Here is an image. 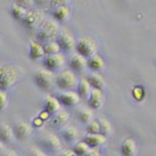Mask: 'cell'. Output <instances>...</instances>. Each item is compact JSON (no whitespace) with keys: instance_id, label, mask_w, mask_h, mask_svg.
Segmentation results:
<instances>
[{"instance_id":"1","label":"cell","mask_w":156,"mask_h":156,"mask_svg":"<svg viewBox=\"0 0 156 156\" xmlns=\"http://www.w3.org/2000/svg\"><path fill=\"white\" fill-rule=\"evenodd\" d=\"M21 68L14 63H6L0 67V90L12 88L21 80Z\"/></svg>"},{"instance_id":"2","label":"cell","mask_w":156,"mask_h":156,"mask_svg":"<svg viewBox=\"0 0 156 156\" xmlns=\"http://www.w3.org/2000/svg\"><path fill=\"white\" fill-rule=\"evenodd\" d=\"M60 24L54 19H45L40 27H38L37 38L40 43L56 41L60 32Z\"/></svg>"},{"instance_id":"3","label":"cell","mask_w":156,"mask_h":156,"mask_svg":"<svg viewBox=\"0 0 156 156\" xmlns=\"http://www.w3.org/2000/svg\"><path fill=\"white\" fill-rule=\"evenodd\" d=\"M46 13L41 8H31L28 10L22 19V23L26 27L29 29H35L40 27V24L45 21Z\"/></svg>"},{"instance_id":"4","label":"cell","mask_w":156,"mask_h":156,"mask_svg":"<svg viewBox=\"0 0 156 156\" xmlns=\"http://www.w3.org/2000/svg\"><path fill=\"white\" fill-rule=\"evenodd\" d=\"M75 49L79 55L88 58L97 54L98 44L95 39L91 36H82L76 41Z\"/></svg>"},{"instance_id":"5","label":"cell","mask_w":156,"mask_h":156,"mask_svg":"<svg viewBox=\"0 0 156 156\" xmlns=\"http://www.w3.org/2000/svg\"><path fill=\"white\" fill-rule=\"evenodd\" d=\"M34 79L39 88L43 90H50L55 84L56 75L54 71L46 69V68H40L36 71Z\"/></svg>"},{"instance_id":"6","label":"cell","mask_w":156,"mask_h":156,"mask_svg":"<svg viewBox=\"0 0 156 156\" xmlns=\"http://www.w3.org/2000/svg\"><path fill=\"white\" fill-rule=\"evenodd\" d=\"M56 84L61 90H71L73 87L77 85V77L74 71L70 69H65L61 71L60 74L56 77Z\"/></svg>"},{"instance_id":"7","label":"cell","mask_w":156,"mask_h":156,"mask_svg":"<svg viewBox=\"0 0 156 156\" xmlns=\"http://www.w3.org/2000/svg\"><path fill=\"white\" fill-rule=\"evenodd\" d=\"M57 43L60 46L61 50L69 52L75 49L76 40L73 33L67 27H62L60 29L58 35L57 37Z\"/></svg>"},{"instance_id":"8","label":"cell","mask_w":156,"mask_h":156,"mask_svg":"<svg viewBox=\"0 0 156 156\" xmlns=\"http://www.w3.org/2000/svg\"><path fill=\"white\" fill-rule=\"evenodd\" d=\"M40 146L41 149L45 152H57V151L62 149V143L58 136L55 134L47 133L40 140Z\"/></svg>"},{"instance_id":"9","label":"cell","mask_w":156,"mask_h":156,"mask_svg":"<svg viewBox=\"0 0 156 156\" xmlns=\"http://www.w3.org/2000/svg\"><path fill=\"white\" fill-rule=\"evenodd\" d=\"M66 58L61 53L55 54V55L48 56L45 61H44V66H45L46 69H49L51 71L58 70L65 66Z\"/></svg>"},{"instance_id":"10","label":"cell","mask_w":156,"mask_h":156,"mask_svg":"<svg viewBox=\"0 0 156 156\" xmlns=\"http://www.w3.org/2000/svg\"><path fill=\"white\" fill-rule=\"evenodd\" d=\"M80 100L81 98L78 95V93L73 90L63 91L62 93H61L58 98V101H60V104H62L66 106L76 105L77 104H79Z\"/></svg>"},{"instance_id":"11","label":"cell","mask_w":156,"mask_h":156,"mask_svg":"<svg viewBox=\"0 0 156 156\" xmlns=\"http://www.w3.org/2000/svg\"><path fill=\"white\" fill-rule=\"evenodd\" d=\"M88 98V104L93 109H99L104 104V93L101 89L93 88Z\"/></svg>"},{"instance_id":"12","label":"cell","mask_w":156,"mask_h":156,"mask_svg":"<svg viewBox=\"0 0 156 156\" xmlns=\"http://www.w3.org/2000/svg\"><path fill=\"white\" fill-rule=\"evenodd\" d=\"M138 151V145L134 138H126L121 144V152L123 156H135Z\"/></svg>"},{"instance_id":"13","label":"cell","mask_w":156,"mask_h":156,"mask_svg":"<svg viewBox=\"0 0 156 156\" xmlns=\"http://www.w3.org/2000/svg\"><path fill=\"white\" fill-rule=\"evenodd\" d=\"M70 14H71V9L67 5V3H66L54 10L53 17H54V20L57 21L58 23V22L63 23V22H66L67 20L69 19Z\"/></svg>"},{"instance_id":"14","label":"cell","mask_w":156,"mask_h":156,"mask_svg":"<svg viewBox=\"0 0 156 156\" xmlns=\"http://www.w3.org/2000/svg\"><path fill=\"white\" fill-rule=\"evenodd\" d=\"M68 119H69V113L66 110H60L51 117L49 125L53 128H58V127L66 124Z\"/></svg>"},{"instance_id":"15","label":"cell","mask_w":156,"mask_h":156,"mask_svg":"<svg viewBox=\"0 0 156 156\" xmlns=\"http://www.w3.org/2000/svg\"><path fill=\"white\" fill-rule=\"evenodd\" d=\"M84 141L90 147H100L106 144L107 138L106 136L101 134H88Z\"/></svg>"},{"instance_id":"16","label":"cell","mask_w":156,"mask_h":156,"mask_svg":"<svg viewBox=\"0 0 156 156\" xmlns=\"http://www.w3.org/2000/svg\"><path fill=\"white\" fill-rule=\"evenodd\" d=\"M14 134L16 135V136L19 140H23L27 139V136L31 134L32 128L27 122H19L16 124L14 129Z\"/></svg>"},{"instance_id":"17","label":"cell","mask_w":156,"mask_h":156,"mask_svg":"<svg viewBox=\"0 0 156 156\" xmlns=\"http://www.w3.org/2000/svg\"><path fill=\"white\" fill-rule=\"evenodd\" d=\"M69 66L71 67L72 71H78L81 72L87 67V58L85 57H83L79 54L74 55L69 61Z\"/></svg>"},{"instance_id":"18","label":"cell","mask_w":156,"mask_h":156,"mask_svg":"<svg viewBox=\"0 0 156 156\" xmlns=\"http://www.w3.org/2000/svg\"><path fill=\"white\" fill-rule=\"evenodd\" d=\"M87 66L91 69L98 71L105 67V60L101 56L95 54L94 56L87 58Z\"/></svg>"},{"instance_id":"19","label":"cell","mask_w":156,"mask_h":156,"mask_svg":"<svg viewBox=\"0 0 156 156\" xmlns=\"http://www.w3.org/2000/svg\"><path fill=\"white\" fill-rule=\"evenodd\" d=\"M87 81L89 82L91 87L96 88V89H101L105 85V78L99 72L94 71L90 73L88 77L86 78Z\"/></svg>"},{"instance_id":"20","label":"cell","mask_w":156,"mask_h":156,"mask_svg":"<svg viewBox=\"0 0 156 156\" xmlns=\"http://www.w3.org/2000/svg\"><path fill=\"white\" fill-rule=\"evenodd\" d=\"M45 56L43 45L39 41H32L30 44V50H29V58L31 60H37Z\"/></svg>"},{"instance_id":"21","label":"cell","mask_w":156,"mask_h":156,"mask_svg":"<svg viewBox=\"0 0 156 156\" xmlns=\"http://www.w3.org/2000/svg\"><path fill=\"white\" fill-rule=\"evenodd\" d=\"M49 114H55L56 112L61 110V104L60 101H58L57 98L49 96L46 99V102H45V109Z\"/></svg>"},{"instance_id":"22","label":"cell","mask_w":156,"mask_h":156,"mask_svg":"<svg viewBox=\"0 0 156 156\" xmlns=\"http://www.w3.org/2000/svg\"><path fill=\"white\" fill-rule=\"evenodd\" d=\"M92 87L90 86L89 82L87 81L86 78H82L79 81V84H78V95L80 96V98H88L91 93Z\"/></svg>"},{"instance_id":"23","label":"cell","mask_w":156,"mask_h":156,"mask_svg":"<svg viewBox=\"0 0 156 156\" xmlns=\"http://www.w3.org/2000/svg\"><path fill=\"white\" fill-rule=\"evenodd\" d=\"M13 129L7 124H2L0 126V141L7 143L13 136Z\"/></svg>"},{"instance_id":"24","label":"cell","mask_w":156,"mask_h":156,"mask_svg":"<svg viewBox=\"0 0 156 156\" xmlns=\"http://www.w3.org/2000/svg\"><path fill=\"white\" fill-rule=\"evenodd\" d=\"M44 52H45V55H55V54L60 53L61 48L58 46V44L57 41H51V42H47L43 45Z\"/></svg>"},{"instance_id":"25","label":"cell","mask_w":156,"mask_h":156,"mask_svg":"<svg viewBox=\"0 0 156 156\" xmlns=\"http://www.w3.org/2000/svg\"><path fill=\"white\" fill-rule=\"evenodd\" d=\"M62 134L63 136V138H65V140H66L67 141H72V140H76L78 132L75 127L69 126V127H66V128L63 129Z\"/></svg>"},{"instance_id":"26","label":"cell","mask_w":156,"mask_h":156,"mask_svg":"<svg viewBox=\"0 0 156 156\" xmlns=\"http://www.w3.org/2000/svg\"><path fill=\"white\" fill-rule=\"evenodd\" d=\"M98 122H99V124H100V129H101V135H108L110 134L111 132H112V126L110 124V122L104 118V117H100V118H98L97 119Z\"/></svg>"},{"instance_id":"27","label":"cell","mask_w":156,"mask_h":156,"mask_svg":"<svg viewBox=\"0 0 156 156\" xmlns=\"http://www.w3.org/2000/svg\"><path fill=\"white\" fill-rule=\"evenodd\" d=\"M132 96L138 101H141L145 97V90L141 85H135L132 87Z\"/></svg>"},{"instance_id":"28","label":"cell","mask_w":156,"mask_h":156,"mask_svg":"<svg viewBox=\"0 0 156 156\" xmlns=\"http://www.w3.org/2000/svg\"><path fill=\"white\" fill-rule=\"evenodd\" d=\"M11 13H12V16L15 19L22 20L27 13V10H26L21 6H19V5H17L16 3H14L11 7Z\"/></svg>"},{"instance_id":"29","label":"cell","mask_w":156,"mask_h":156,"mask_svg":"<svg viewBox=\"0 0 156 156\" xmlns=\"http://www.w3.org/2000/svg\"><path fill=\"white\" fill-rule=\"evenodd\" d=\"M89 148H90V146L88 145L84 140L78 141L74 145V147H73V152L76 154V156H84L87 151L89 150Z\"/></svg>"},{"instance_id":"30","label":"cell","mask_w":156,"mask_h":156,"mask_svg":"<svg viewBox=\"0 0 156 156\" xmlns=\"http://www.w3.org/2000/svg\"><path fill=\"white\" fill-rule=\"evenodd\" d=\"M93 117H94V113L90 108H84L79 112V119L84 124H89L93 120Z\"/></svg>"},{"instance_id":"31","label":"cell","mask_w":156,"mask_h":156,"mask_svg":"<svg viewBox=\"0 0 156 156\" xmlns=\"http://www.w3.org/2000/svg\"><path fill=\"white\" fill-rule=\"evenodd\" d=\"M87 132L88 134H101L100 124L98 120H92L87 126Z\"/></svg>"},{"instance_id":"32","label":"cell","mask_w":156,"mask_h":156,"mask_svg":"<svg viewBox=\"0 0 156 156\" xmlns=\"http://www.w3.org/2000/svg\"><path fill=\"white\" fill-rule=\"evenodd\" d=\"M8 105V94L5 90H0V111L5 109Z\"/></svg>"},{"instance_id":"33","label":"cell","mask_w":156,"mask_h":156,"mask_svg":"<svg viewBox=\"0 0 156 156\" xmlns=\"http://www.w3.org/2000/svg\"><path fill=\"white\" fill-rule=\"evenodd\" d=\"M27 156H48V155L45 151L42 150L41 148L36 147V146H32V147H30V149L28 150Z\"/></svg>"},{"instance_id":"34","label":"cell","mask_w":156,"mask_h":156,"mask_svg":"<svg viewBox=\"0 0 156 156\" xmlns=\"http://www.w3.org/2000/svg\"><path fill=\"white\" fill-rule=\"evenodd\" d=\"M84 156H101L100 147H90Z\"/></svg>"},{"instance_id":"35","label":"cell","mask_w":156,"mask_h":156,"mask_svg":"<svg viewBox=\"0 0 156 156\" xmlns=\"http://www.w3.org/2000/svg\"><path fill=\"white\" fill-rule=\"evenodd\" d=\"M17 5H19V6H21L23 8H24L26 10H30V8L33 6V2L32 1H27V0H23V1H17L15 2Z\"/></svg>"},{"instance_id":"36","label":"cell","mask_w":156,"mask_h":156,"mask_svg":"<svg viewBox=\"0 0 156 156\" xmlns=\"http://www.w3.org/2000/svg\"><path fill=\"white\" fill-rule=\"evenodd\" d=\"M67 3L66 1H50L49 2V5H50V7L53 8V9H57L60 6H62V5Z\"/></svg>"},{"instance_id":"37","label":"cell","mask_w":156,"mask_h":156,"mask_svg":"<svg viewBox=\"0 0 156 156\" xmlns=\"http://www.w3.org/2000/svg\"><path fill=\"white\" fill-rule=\"evenodd\" d=\"M58 156H76V154L73 152V150H70V149H66L62 151V152L58 154Z\"/></svg>"},{"instance_id":"38","label":"cell","mask_w":156,"mask_h":156,"mask_svg":"<svg viewBox=\"0 0 156 156\" xmlns=\"http://www.w3.org/2000/svg\"><path fill=\"white\" fill-rule=\"evenodd\" d=\"M44 124V121L42 119H40L39 117H36V118H34L33 121H32V125L34 127H42Z\"/></svg>"},{"instance_id":"39","label":"cell","mask_w":156,"mask_h":156,"mask_svg":"<svg viewBox=\"0 0 156 156\" xmlns=\"http://www.w3.org/2000/svg\"><path fill=\"white\" fill-rule=\"evenodd\" d=\"M39 118L40 119H42L43 121H45V120H48L49 118H50V114L48 113V112L46 111V110H43L40 114H39Z\"/></svg>"},{"instance_id":"40","label":"cell","mask_w":156,"mask_h":156,"mask_svg":"<svg viewBox=\"0 0 156 156\" xmlns=\"http://www.w3.org/2000/svg\"><path fill=\"white\" fill-rule=\"evenodd\" d=\"M4 156H18V155L14 150H9V151H7L6 153H5Z\"/></svg>"},{"instance_id":"41","label":"cell","mask_w":156,"mask_h":156,"mask_svg":"<svg viewBox=\"0 0 156 156\" xmlns=\"http://www.w3.org/2000/svg\"><path fill=\"white\" fill-rule=\"evenodd\" d=\"M3 150H4V146H3V144H2L1 141H0V154H1V153L3 152Z\"/></svg>"},{"instance_id":"42","label":"cell","mask_w":156,"mask_h":156,"mask_svg":"<svg viewBox=\"0 0 156 156\" xmlns=\"http://www.w3.org/2000/svg\"><path fill=\"white\" fill-rule=\"evenodd\" d=\"M0 41H1V38H0Z\"/></svg>"}]
</instances>
